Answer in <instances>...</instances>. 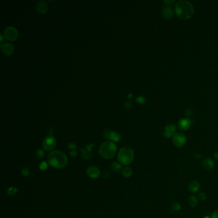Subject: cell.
<instances>
[{"label": "cell", "instance_id": "obj_6", "mask_svg": "<svg viewBox=\"0 0 218 218\" xmlns=\"http://www.w3.org/2000/svg\"><path fill=\"white\" fill-rule=\"evenodd\" d=\"M42 146L45 150H53L56 146V140L52 135L47 136L43 140Z\"/></svg>", "mask_w": 218, "mask_h": 218}, {"label": "cell", "instance_id": "obj_17", "mask_svg": "<svg viewBox=\"0 0 218 218\" xmlns=\"http://www.w3.org/2000/svg\"><path fill=\"white\" fill-rule=\"evenodd\" d=\"M162 15L166 19H169L173 16V11L172 8L169 6H166L162 10Z\"/></svg>", "mask_w": 218, "mask_h": 218}, {"label": "cell", "instance_id": "obj_31", "mask_svg": "<svg viewBox=\"0 0 218 218\" xmlns=\"http://www.w3.org/2000/svg\"><path fill=\"white\" fill-rule=\"evenodd\" d=\"M70 155H71V156H72V157H75L77 156V152L75 150H72L70 152Z\"/></svg>", "mask_w": 218, "mask_h": 218}, {"label": "cell", "instance_id": "obj_7", "mask_svg": "<svg viewBox=\"0 0 218 218\" xmlns=\"http://www.w3.org/2000/svg\"><path fill=\"white\" fill-rule=\"evenodd\" d=\"M4 36L6 39L10 41H14L18 36L17 29L13 26H9L5 28L4 31Z\"/></svg>", "mask_w": 218, "mask_h": 218}, {"label": "cell", "instance_id": "obj_20", "mask_svg": "<svg viewBox=\"0 0 218 218\" xmlns=\"http://www.w3.org/2000/svg\"><path fill=\"white\" fill-rule=\"evenodd\" d=\"M171 208L172 209V212H179L182 209V205L178 202L173 201L171 204Z\"/></svg>", "mask_w": 218, "mask_h": 218}, {"label": "cell", "instance_id": "obj_1", "mask_svg": "<svg viewBox=\"0 0 218 218\" xmlns=\"http://www.w3.org/2000/svg\"><path fill=\"white\" fill-rule=\"evenodd\" d=\"M175 13L180 19H189L193 16L194 7L189 1H179L175 5Z\"/></svg>", "mask_w": 218, "mask_h": 218}, {"label": "cell", "instance_id": "obj_25", "mask_svg": "<svg viewBox=\"0 0 218 218\" xmlns=\"http://www.w3.org/2000/svg\"><path fill=\"white\" fill-rule=\"evenodd\" d=\"M21 172L22 173V175L24 177H28L30 175V171H29V169L27 168H23L21 169Z\"/></svg>", "mask_w": 218, "mask_h": 218}, {"label": "cell", "instance_id": "obj_33", "mask_svg": "<svg viewBox=\"0 0 218 218\" xmlns=\"http://www.w3.org/2000/svg\"><path fill=\"white\" fill-rule=\"evenodd\" d=\"M214 158L218 161V151H216V152L214 154Z\"/></svg>", "mask_w": 218, "mask_h": 218}, {"label": "cell", "instance_id": "obj_23", "mask_svg": "<svg viewBox=\"0 0 218 218\" xmlns=\"http://www.w3.org/2000/svg\"><path fill=\"white\" fill-rule=\"evenodd\" d=\"M44 155H45V152L42 149H38L36 150L35 152V157L38 159H42L44 157Z\"/></svg>", "mask_w": 218, "mask_h": 218}, {"label": "cell", "instance_id": "obj_12", "mask_svg": "<svg viewBox=\"0 0 218 218\" xmlns=\"http://www.w3.org/2000/svg\"><path fill=\"white\" fill-rule=\"evenodd\" d=\"M1 49L4 55L6 56H10L12 54L14 48L12 44L6 42L3 44H1Z\"/></svg>", "mask_w": 218, "mask_h": 218}, {"label": "cell", "instance_id": "obj_15", "mask_svg": "<svg viewBox=\"0 0 218 218\" xmlns=\"http://www.w3.org/2000/svg\"><path fill=\"white\" fill-rule=\"evenodd\" d=\"M199 189H200V184L197 180H193L188 184V189L191 193L196 194L198 193Z\"/></svg>", "mask_w": 218, "mask_h": 218}, {"label": "cell", "instance_id": "obj_13", "mask_svg": "<svg viewBox=\"0 0 218 218\" xmlns=\"http://www.w3.org/2000/svg\"><path fill=\"white\" fill-rule=\"evenodd\" d=\"M202 166L205 170L212 171L215 167V163L211 158L207 157L202 161Z\"/></svg>", "mask_w": 218, "mask_h": 218}, {"label": "cell", "instance_id": "obj_3", "mask_svg": "<svg viewBox=\"0 0 218 218\" xmlns=\"http://www.w3.org/2000/svg\"><path fill=\"white\" fill-rule=\"evenodd\" d=\"M117 152V147L114 142L108 141L102 143L99 147V153L102 158L109 159L115 156Z\"/></svg>", "mask_w": 218, "mask_h": 218}, {"label": "cell", "instance_id": "obj_18", "mask_svg": "<svg viewBox=\"0 0 218 218\" xmlns=\"http://www.w3.org/2000/svg\"><path fill=\"white\" fill-rule=\"evenodd\" d=\"M198 199L196 196H191L188 199V204L191 208H194L198 205Z\"/></svg>", "mask_w": 218, "mask_h": 218}, {"label": "cell", "instance_id": "obj_30", "mask_svg": "<svg viewBox=\"0 0 218 218\" xmlns=\"http://www.w3.org/2000/svg\"><path fill=\"white\" fill-rule=\"evenodd\" d=\"M194 157L195 159H200L202 158L203 156H202V154L197 153V154H194Z\"/></svg>", "mask_w": 218, "mask_h": 218}, {"label": "cell", "instance_id": "obj_27", "mask_svg": "<svg viewBox=\"0 0 218 218\" xmlns=\"http://www.w3.org/2000/svg\"><path fill=\"white\" fill-rule=\"evenodd\" d=\"M136 101L138 102V103H139V104H144L145 102V99L143 97H138L136 98Z\"/></svg>", "mask_w": 218, "mask_h": 218}, {"label": "cell", "instance_id": "obj_21", "mask_svg": "<svg viewBox=\"0 0 218 218\" xmlns=\"http://www.w3.org/2000/svg\"><path fill=\"white\" fill-rule=\"evenodd\" d=\"M111 166H112V168L115 172H119L121 170H122V164L120 163V162H113Z\"/></svg>", "mask_w": 218, "mask_h": 218}, {"label": "cell", "instance_id": "obj_32", "mask_svg": "<svg viewBox=\"0 0 218 218\" xmlns=\"http://www.w3.org/2000/svg\"><path fill=\"white\" fill-rule=\"evenodd\" d=\"M164 2L166 3V5H171V4H172V3H174L175 1H174V0H172V1H164Z\"/></svg>", "mask_w": 218, "mask_h": 218}, {"label": "cell", "instance_id": "obj_11", "mask_svg": "<svg viewBox=\"0 0 218 218\" xmlns=\"http://www.w3.org/2000/svg\"><path fill=\"white\" fill-rule=\"evenodd\" d=\"M86 173L88 176L92 179H97L101 175V172H100L99 169L94 166H89L87 168Z\"/></svg>", "mask_w": 218, "mask_h": 218}, {"label": "cell", "instance_id": "obj_14", "mask_svg": "<svg viewBox=\"0 0 218 218\" xmlns=\"http://www.w3.org/2000/svg\"><path fill=\"white\" fill-rule=\"evenodd\" d=\"M35 9L36 11L40 14H44L47 12L48 6L46 1H39L36 2L35 5Z\"/></svg>", "mask_w": 218, "mask_h": 218}, {"label": "cell", "instance_id": "obj_35", "mask_svg": "<svg viewBox=\"0 0 218 218\" xmlns=\"http://www.w3.org/2000/svg\"><path fill=\"white\" fill-rule=\"evenodd\" d=\"M203 218H210V217L209 216H205V217H204Z\"/></svg>", "mask_w": 218, "mask_h": 218}, {"label": "cell", "instance_id": "obj_26", "mask_svg": "<svg viewBox=\"0 0 218 218\" xmlns=\"http://www.w3.org/2000/svg\"><path fill=\"white\" fill-rule=\"evenodd\" d=\"M198 198L201 201H205L207 199V195L204 192H199V193H198Z\"/></svg>", "mask_w": 218, "mask_h": 218}, {"label": "cell", "instance_id": "obj_29", "mask_svg": "<svg viewBox=\"0 0 218 218\" xmlns=\"http://www.w3.org/2000/svg\"><path fill=\"white\" fill-rule=\"evenodd\" d=\"M210 218H218V209L214 210L212 213Z\"/></svg>", "mask_w": 218, "mask_h": 218}, {"label": "cell", "instance_id": "obj_5", "mask_svg": "<svg viewBox=\"0 0 218 218\" xmlns=\"http://www.w3.org/2000/svg\"><path fill=\"white\" fill-rule=\"evenodd\" d=\"M172 142L176 147L182 148L187 142L186 136L182 132H177L172 137Z\"/></svg>", "mask_w": 218, "mask_h": 218}, {"label": "cell", "instance_id": "obj_34", "mask_svg": "<svg viewBox=\"0 0 218 218\" xmlns=\"http://www.w3.org/2000/svg\"><path fill=\"white\" fill-rule=\"evenodd\" d=\"M0 37H1V43H2L3 41V36L2 34H1V35H0Z\"/></svg>", "mask_w": 218, "mask_h": 218}, {"label": "cell", "instance_id": "obj_22", "mask_svg": "<svg viewBox=\"0 0 218 218\" xmlns=\"http://www.w3.org/2000/svg\"><path fill=\"white\" fill-rule=\"evenodd\" d=\"M18 191V189L16 187H10L6 190V193L9 196H13L15 194H16Z\"/></svg>", "mask_w": 218, "mask_h": 218}, {"label": "cell", "instance_id": "obj_19", "mask_svg": "<svg viewBox=\"0 0 218 218\" xmlns=\"http://www.w3.org/2000/svg\"><path fill=\"white\" fill-rule=\"evenodd\" d=\"M122 173L125 178H130L132 175V170L130 167H125L122 170Z\"/></svg>", "mask_w": 218, "mask_h": 218}, {"label": "cell", "instance_id": "obj_2", "mask_svg": "<svg viewBox=\"0 0 218 218\" xmlns=\"http://www.w3.org/2000/svg\"><path fill=\"white\" fill-rule=\"evenodd\" d=\"M48 164L57 169L64 168L68 164L66 155L60 151H53L47 156Z\"/></svg>", "mask_w": 218, "mask_h": 218}, {"label": "cell", "instance_id": "obj_8", "mask_svg": "<svg viewBox=\"0 0 218 218\" xmlns=\"http://www.w3.org/2000/svg\"><path fill=\"white\" fill-rule=\"evenodd\" d=\"M103 135H104V137L106 139H111L114 142H119L121 139L120 134H119V133H117L115 131H113L105 130Z\"/></svg>", "mask_w": 218, "mask_h": 218}, {"label": "cell", "instance_id": "obj_4", "mask_svg": "<svg viewBox=\"0 0 218 218\" xmlns=\"http://www.w3.org/2000/svg\"><path fill=\"white\" fill-rule=\"evenodd\" d=\"M134 158V152L131 147H124L119 150L118 161L121 164L127 166L132 163Z\"/></svg>", "mask_w": 218, "mask_h": 218}, {"label": "cell", "instance_id": "obj_9", "mask_svg": "<svg viewBox=\"0 0 218 218\" xmlns=\"http://www.w3.org/2000/svg\"><path fill=\"white\" fill-rule=\"evenodd\" d=\"M177 130V127L175 124H170L168 125H166L164 128V131L163 132V136L165 138H170L173 137L175 134V132Z\"/></svg>", "mask_w": 218, "mask_h": 218}, {"label": "cell", "instance_id": "obj_28", "mask_svg": "<svg viewBox=\"0 0 218 218\" xmlns=\"http://www.w3.org/2000/svg\"><path fill=\"white\" fill-rule=\"evenodd\" d=\"M76 145L75 143H70L68 144V148L69 149L71 150H75V149H76Z\"/></svg>", "mask_w": 218, "mask_h": 218}, {"label": "cell", "instance_id": "obj_16", "mask_svg": "<svg viewBox=\"0 0 218 218\" xmlns=\"http://www.w3.org/2000/svg\"><path fill=\"white\" fill-rule=\"evenodd\" d=\"M191 125V122L188 118L181 119L178 123V126L180 130L187 131L189 129Z\"/></svg>", "mask_w": 218, "mask_h": 218}, {"label": "cell", "instance_id": "obj_24", "mask_svg": "<svg viewBox=\"0 0 218 218\" xmlns=\"http://www.w3.org/2000/svg\"><path fill=\"white\" fill-rule=\"evenodd\" d=\"M48 168V163L46 161H42L39 164V169L40 171H45Z\"/></svg>", "mask_w": 218, "mask_h": 218}, {"label": "cell", "instance_id": "obj_10", "mask_svg": "<svg viewBox=\"0 0 218 218\" xmlns=\"http://www.w3.org/2000/svg\"><path fill=\"white\" fill-rule=\"evenodd\" d=\"M94 145H86L84 148H83L82 149H81V156L83 158L85 159H90L93 154L91 153V150L94 148Z\"/></svg>", "mask_w": 218, "mask_h": 218}]
</instances>
